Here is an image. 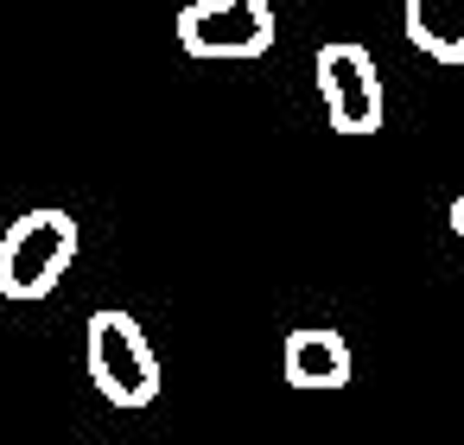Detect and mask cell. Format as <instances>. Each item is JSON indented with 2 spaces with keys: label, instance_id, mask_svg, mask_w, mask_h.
<instances>
[{
  "label": "cell",
  "instance_id": "8992f818",
  "mask_svg": "<svg viewBox=\"0 0 464 445\" xmlns=\"http://www.w3.org/2000/svg\"><path fill=\"white\" fill-rule=\"evenodd\" d=\"M401 20L432 64H464V0H401Z\"/></svg>",
  "mask_w": 464,
  "mask_h": 445
},
{
  "label": "cell",
  "instance_id": "3957f363",
  "mask_svg": "<svg viewBox=\"0 0 464 445\" xmlns=\"http://www.w3.org/2000/svg\"><path fill=\"white\" fill-rule=\"evenodd\" d=\"M172 33L191 58H261L274 45V0H191Z\"/></svg>",
  "mask_w": 464,
  "mask_h": 445
},
{
  "label": "cell",
  "instance_id": "6da1fadb",
  "mask_svg": "<svg viewBox=\"0 0 464 445\" xmlns=\"http://www.w3.org/2000/svg\"><path fill=\"white\" fill-rule=\"evenodd\" d=\"M77 261V217L71 210H26L0 236V293L7 299H45Z\"/></svg>",
  "mask_w": 464,
  "mask_h": 445
},
{
  "label": "cell",
  "instance_id": "7a4b0ae2",
  "mask_svg": "<svg viewBox=\"0 0 464 445\" xmlns=\"http://www.w3.org/2000/svg\"><path fill=\"white\" fill-rule=\"evenodd\" d=\"M90 382L115 407H147L160 394V356L134 312H96L90 318Z\"/></svg>",
  "mask_w": 464,
  "mask_h": 445
},
{
  "label": "cell",
  "instance_id": "277c9868",
  "mask_svg": "<svg viewBox=\"0 0 464 445\" xmlns=\"http://www.w3.org/2000/svg\"><path fill=\"white\" fill-rule=\"evenodd\" d=\"M318 96H324V121L337 134H375L388 102H382V71L362 45L337 39L318 52Z\"/></svg>",
  "mask_w": 464,
  "mask_h": 445
},
{
  "label": "cell",
  "instance_id": "52a82bcc",
  "mask_svg": "<svg viewBox=\"0 0 464 445\" xmlns=\"http://www.w3.org/2000/svg\"><path fill=\"white\" fill-rule=\"evenodd\" d=\"M451 236H464V198H451Z\"/></svg>",
  "mask_w": 464,
  "mask_h": 445
},
{
  "label": "cell",
  "instance_id": "5b68a950",
  "mask_svg": "<svg viewBox=\"0 0 464 445\" xmlns=\"http://www.w3.org/2000/svg\"><path fill=\"white\" fill-rule=\"evenodd\" d=\"M280 369H286V382H293V388H343L356 363H350V343H343L331 324H305V331H293V337H286Z\"/></svg>",
  "mask_w": 464,
  "mask_h": 445
}]
</instances>
